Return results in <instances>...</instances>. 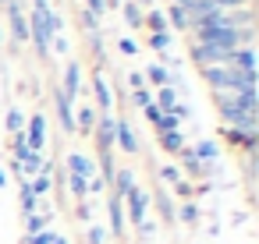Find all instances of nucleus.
I'll return each instance as SVG.
<instances>
[{
  "label": "nucleus",
  "instance_id": "nucleus-1",
  "mask_svg": "<svg viewBox=\"0 0 259 244\" xmlns=\"http://www.w3.org/2000/svg\"><path fill=\"white\" fill-rule=\"evenodd\" d=\"M71 103H75V99H71V96H68L61 85H57V89H54V110H57L61 128H64L68 135H75V106H71Z\"/></svg>",
  "mask_w": 259,
  "mask_h": 244
},
{
  "label": "nucleus",
  "instance_id": "nucleus-2",
  "mask_svg": "<svg viewBox=\"0 0 259 244\" xmlns=\"http://www.w3.org/2000/svg\"><path fill=\"white\" fill-rule=\"evenodd\" d=\"M124 198H128V219H132L135 226H142V219H146V212H149V202H153V198H149V191L132 188Z\"/></svg>",
  "mask_w": 259,
  "mask_h": 244
},
{
  "label": "nucleus",
  "instance_id": "nucleus-3",
  "mask_svg": "<svg viewBox=\"0 0 259 244\" xmlns=\"http://www.w3.org/2000/svg\"><path fill=\"white\" fill-rule=\"evenodd\" d=\"M8 18H11V36L15 43H29V18L22 11V0H8Z\"/></svg>",
  "mask_w": 259,
  "mask_h": 244
},
{
  "label": "nucleus",
  "instance_id": "nucleus-4",
  "mask_svg": "<svg viewBox=\"0 0 259 244\" xmlns=\"http://www.w3.org/2000/svg\"><path fill=\"white\" fill-rule=\"evenodd\" d=\"M25 145L32 152H43V145H47V117L43 113H32V120L25 124Z\"/></svg>",
  "mask_w": 259,
  "mask_h": 244
},
{
  "label": "nucleus",
  "instance_id": "nucleus-5",
  "mask_svg": "<svg viewBox=\"0 0 259 244\" xmlns=\"http://www.w3.org/2000/svg\"><path fill=\"white\" fill-rule=\"evenodd\" d=\"M96 145H100V152H110L114 149V131H117V117H110V113H100V120H96Z\"/></svg>",
  "mask_w": 259,
  "mask_h": 244
},
{
  "label": "nucleus",
  "instance_id": "nucleus-6",
  "mask_svg": "<svg viewBox=\"0 0 259 244\" xmlns=\"http://www.w3.org/2000/svg\"><path fill=\"white\" fill-rule=\"evenodd\" d=\"M202 82H206L213 92H227V85H231V68H227V64L202 68Z\"/></svg>",
  "mask_w": 259,
  "mask_h": 244
},
{
  "label": "nucleus",
  "instance_id": "nucleus-7",
  "mask_svg": "<svg viewBox=\"0 0 259 244\" xmlns=\"http://www.w3.org/2000/svg\"><path fill=\"white\" fill-rule=\"evenodd\" d=\"M114 142H117V145H121V152H128V156H135V152H139V138H135V131H132V124H128L124 117H117Z\"/></svg>",
  "mask_w": 259,
  "mask_h": 244
},
{
  "label": "nucleus",
  "instance_id": "nucleus-8",
  "mask_svg": "<svg viewBox=\"0 0 259 244\" xmlns=\"http://www.w3.org/2000/svg\"><path fill=\"white\" fill-rule=\"evenodd\" d=\"M68 173L93 180V177H96V159H89L85 152H71V156H68Z\"/></svg>",
  "mask_w": 259,
  "mask_h": 244
},
{
  "label": "nucleus",
  "instance_id": "nucleus-9",
  "mask_svg": "<svg viewBox=\"0 0 259 244\" xmlns=\"http://www.w3.org/2000/svg\"><path fill=\"white\" fill-rule=\"evenodd\" d=\"M227 68H234V71H241V75H255V50L252 46H238L234 53H231V64Z\"/></svg>",
  "mask_w": 259,
  "mask_h": 244
},
{
  "label": "nucleus",
  "instance_id": "nucleus-10",
  "mask_svg": "<svg viewBox=\"0 0 259 244\" xmlns=\"http://www.w3.org/2000/svg\"><path fill=\"white\" fill-rule=\"evenodd\" d=\"M96 120H100V110L96 106H78L75 110V135H93V128H96Z\"/></svg>",
  "mask_w": 259,
  "mask_h": 244
},
{
  "label": "nucleus",
  "instance_id": "nucleus-11",
  "mask_svg": "<svg viewBox=\"0 0 259 244\" xmlns=\"http://www.w3.org/2000/svg\"><path fill=\"white\" fill-rule=\"evenodd\" d=\"M107 212H110V230H114V237L121 240V237H124V198L110 195V198H107Z\"/></svg>",
  "mask_w": 259,
  "mask_h": 244
},
{
  "label": "nucleus",
  "instance_id": "nucleus-12",
  "mask_svg": "<svg viewBox=\"0 0 259 244\" xmlns=\"http://www.w3.org/2000/svg\"><path fill=\"white\" fill-rule=\"evenodd\" d=\"M43 163H47V159H43V152H29V156H25L22 163H15V170H18V173H22V177L29 180V177L43 173Z\"/></svg>",
  "mask_w": 259,
  "mask_h": 244
},
{
  "label": "nucleus",
  "instance_id": "nucleus-13",
  "mask_svg": "<svg viewBox=\"0 0 259 244\" xmlns=\"http://www.w3.org/2000/svg\"><path fill=\"white\" fill-rule=\"evenodd\" d=\"M71 99L78 96V89H82V68H78V60H71L68 64V71H64V85H61Z\"/></svg>",
  "mask_w": 259,
  "mask_h": 244
},
{
  "label": "nucleus",
  "instance_id": "nucleus-14",
  "mask_svg": "<svg viewBox=\"0 0 259 244\" xmlns=\"http://www.w3.org/2000/svg\"><path fill=\"white\" fill-rule=\"evenodd\" d=\"M93 89H96V106L107 113L110 106H114V99H110V85H107V78L103 75H93Z\"/></svg>",
  "mask_w": 259,
  "mask_h": 244
},
{
  "label": "nucleus",
  "instance_id": "nucleus-15",
  "mask_svg": "<svg viewBox=\"0 0 259 244\" xmlns=\"http://www.w3.org/2000/svg\"><path fill=\"white\" fill-rule=\"evenodd\" d=\"M110 184H114V195H117V198H124V195L135 188V173H132V170H114Z\"/></svg>",
  "mask_w": 259,
  "mask_h": 244
},
{
  "label": "nucleus",
  "instance_id": "nucleus-16",
  "mask_svg": "<svg viewBox=\"0 0 259 244\" xmlns=\"http://www.w3.org/2000/svg\"><path fill=\"white\" fill-rule=\"evenodd\" d=\"M163 18H167V25H170L174 32H185V29H188V15H185L181 4H170V8L163 11Z\"/></svg>",
  "mask_w": 259,
  "mask_h": 244
},
{
  "label": "nucleus",
  "instance_id": "nucleus-17",
  "mask_svg": "<svg viewBox=\"0 0 259 244\" xmlns=\"http://www.w3.org/2000/svg\"><path fill=\"white\" fill-rule=\"evenodd\" d=\"M18 202H22V216H32V212H39V198L32 195L29 180H22V188H18Z\"/></svg>",
  "mask_w": 259,
  "mask_h": 244
},
{
  "label": "nucleus",
  "instance_id": "nucleus-18",
  "mask_svg": "<svg viewBox=\"0 0 259 244\" xmlns=\"http://www.w3.org/2000/svg\"><path fill=\"white\" fill-rule=\"evenodd\" d=\"M142 78H149V82H153V85H160V89H167V85L174 82V75H170V71H167L163 64H149Z\"/></svg>",
  "mask_w": 259,
  "mask_h": 244
},
{
  "label": "nucleus",
  "instance_id": "nucleus-19",
  "mask_svg": "<svg viewBox=\"0 0 259 244\" xmlns=\"http://www.w3.org/2000/svg\"><path fill=\"white\" fill-rule=\"evenodd\" d=\"M160 145H163V152L178 156V152L185 149V135H181V131H163V135H160Z\"/></svg>",
  "mask_w": 259,
  "mask_h": 244
},
{
  "label": "nucleus",
  "instance_id": "nucleus-20",
  "mask_svg": "<svg viewBox=\"0 0 259 244\" xmlns=\"http://www.w3.org/2000/svg\"><path fill=\"white\" fill-rule=\"evenodd\" d=\"M146 43H149V50H156V53H170L174 36H170V32H149V36H146Z\"/></svg>",
  "mask_w": 259,
  "mask_h": 244
},
{
  "label": "nucleus",
  "instance_id": "nucleus-21",
  "mask_svg": "<svg viewBox=\"0 0 259 244\" xmlns=\"http://www.w3.org/2000/svg\"><path fill=\"white\" fill-rule=\"evenodd\" d=\"M153 103H156V110H160V113H170V110L178 106V92H174V85H167V89H160V96H156Z\"/></svg>",
  "mask_w": 259,
  "mask_h": 244
},
{
  "label": "nucleus",
  "instance_id": "nucleus-22",
  "mask_svg": "<svg viewBox=\"0 0 259 244\" xmlns=\"http://www.w3.org/2000/svg\"><path fill=\"white\" fill-rule=\"evenodd\" d=\"M142 25H149V32H167V18H163V11H156V8L146 11Z\"/></svg>",
  "mask_w": 259,
  "mask_h": 244
},
{
  "label": "nucleus",
  "instance_id": "nucleus-23",
  "mask_svg": "<svg viewBox=\"0 0 259 244\" xmlns=\"http://www.w3.org/2000/svg\"><path fill=\"white\" fill-rule=\"evenodd\" d=\"M47 223H50V212H32V216H25V233L32 237V233L47 230Z\"/></svg>",
  "mask_w": 259,
  "mask_h": 244
},
{
  "label": "nucleus",
  "instance_id": "nucleus-24",
  "mask_svg": "<svg viewBox=\"0 0 259 244\" xmlns=\"http://www.w3.org/2000/svg\"><path fill=\"white\" fill-rule=\"evenodd\" d=\"M178 159H181V163H185V170H188V173H192V177H199V173H202V166H199V159H195V152H192V149H188V145H185V149H181V152H178Z\"/></svg>",
  "mask_w": 259,
  "mask_h": 244
},
{
  "label": "nucleus",
  "instance_id": "nucleus-25",
  "mask_svg": "<svg viewBox=\"0 0 259 244\" xmlns=\"http://www.w3.org/2000/svg\"><path fill=\"white\" fill-rule=\"evenodd\" d=\"M68 184H71V195H75L78 202H85V198H89V180H85V177H75V173H68Z\"/></svg>",
  "mask_w": 259,
  "mask_h": 244
},
{
  "label": "nucleus",
  "instance_id": "nucleus-26",
  "mask_svg": "<svg viewBox=\"0 0 259 244\" xmlns=\"http://www.w3.org/2000/svg\"><path fill=\"white\" fill-rule=\"evenodd\" d=\"M29 188H32V195H36V198H43V195L54 188V180H50V173H36V177L29 180Z\"/></svg>",
  "mask_w": 259,
  "mask_h": 244
},
{
  "label": "nucleus",
  "instance_id": "nucleus-27",
  "mask_svg": "<svg viewBox=\"0 0 259 244\" xmlns=\"http://www.w3.org/2000/svg\"><path fill=\"white\" fill-rule=\"evenodd\" d=\"M156 209H160L163 223H174V205H170V195L167 191H156Z\"/></svg>",
  "mask_w": 259,
  "mask_h": 244
},
{
  "label": "nucleus",
  "instance_id": "nucleus-28",
  "mask_svg": "<svg viewBox=\"0 0 259 244\" xmlns=\"http://www.w3.org/2000/svg\"><path fill=\"white\" fill-rule=\"evenodd\" d=\"M121 11H124V22L132 29H142V8L139 4H121Z\"/></svg>",
  "mask_w": 259,
  "mask_h": 244
},
{
  "label": "nucleus",
  "instance_id": "nucleus-29",
  "mask_svg": "<svg viewBox=\"0 0 259 244\" xmlns=\"http://www.w3.org/2000/svg\"><path fill=\"white\" fill-rule=\"evenodd\" d=\"M178 219L188 223V226H195V223H199V205H195V202H185V205L178 209Z\"/></svg>",
  "mask_w": 259,
  "mask_h": 244
},
{
  "label": "nucleus",
  "instance_id": "nucleus-30",
  "mask_svg": "<svg viewBox=\"0 0 259 244\" xmlns=\"http://www.w3.org/2000/svg\"><path fill=\"white\" fill-rule=\"evenodd\" d=\"M8 131L11 135H22L25 131V113L22 110H8Z\"/></svg>",
  "mask_w": 259,
  "mask_h": 244
},
{
  "label": "nucleus",
  "instance_id": "nucleus-31",
  "mask_svg": "<svg viewBox=\"0 0 259 244\" xmlns=\"http://www.w3.org/2000/svg\"><path fill=\"white\" fill-rule=\"evenodd\" d=\"M82 32L85 36H100V18L93 11H82Z\"/></svg>",
  "mask_w": 259,
  "mask_h": 244
},
{
  "label": "nucleus",
  "instance_id": "nucleus-32",
  "mask_svg": "<svg viewBox=\"0 0 259 244\" xmlns=\"http://www.w3.org/2000/svg\"><path fill=\"white\" fill-rule=\"evenodd\" d=\"M153 128H156L160 135H163V131H181V120H178L174 113H163V117H160V120H156Z\"/></svg>",
  "mask_w": 259,
  "mask_h": 244
},
{
  "label": "nucleus",
  "instance_id": "nucleus-33",
  "mask_svg": "<svg viewBox=\"0 0 259 244\" xmlns=\"http://www.w3.org/2000/svg\"><path fill=\"white\" fill-rule=\"evenodd\" d=\"M132 103H135L139 110H146V106L153 103V92H149V89H135V92H132Z\"/></svg>",
  "mask_w": 259,
  "mask_h": 244
},
{
  "label": "nucleus",
  "instance_id": "nucleus-34",
  "mask_svg": "<svg viewBox=\"0 0 259 244\" xmlns=\"http://www.w3.org/2000/svg\"><path fill=\"white\" fill-rule=\"evenodd\" d=\"M54 237H57L54 230H39V233H32V237H25L22 244H54Z\"/></svg>",
  "mask_w": 259,
  "mask_h": 244
},
{
  "label": "nucleus",
  "instance_id": "nucleus-35",
  "mask_svg": "<svg viewBox=\"0 0 259 244\" xmlns=\"http://www.w3.org/2000/svg\"><path fill=\"white\" fill-rule=\"evenodd\" d=\"M160 180L178 184V180H181V170H178V166H160Z\"/></svg>",
  "mask_w": 259,
  "mask_h": 244
},
{
  "label": "nucleus",
  "instance_id": "nucleus-36",
  "mask_svg": "<svg viewBox=\"0 0 259 244\" xmlns=\"http://www.w3.org/2000/svg\"><path fill=\"white\" fill-rule=\"evenodd\" d=\"M128 85H132V89H146V78H142V71H132V75H128Z\"/></svg>",
  "mask_w": 259,
  "mask_h": 244
},
{
  "label": "nucleus",
  "instance_id": "nucleus-37",
  "mask_svg": "<svg viewBox=\"0 0 259 244\" xmlns=\"http://www.w3.org/2000/svg\"><path fill=\"white\" fill-rule=\"evenodd\" d=\"M103 226H89V244H103Z\"/></svg>",
  "mask_w": 259,
  "mask_h": 244
},
{
  "label": "nucleus",
  "instance_id": "nucleus-38",
  "mask_svg": "<svg viewBox=\"0 0 259 244\" xmlns=\"http://www.w3.org/2000/svg\"><path fill=\"white\" fill-rule=\"evenodd\" d=\"M117 46H121V53H128V57H135V53H139V46H135L132 39H121Z\"/></svg>",
  "mask_w": 259,
  "mask_h": 244
},
{
  "label": "nucleus",
  "instance_id": "nucleus-39",
  "mask_svg": "<svg viewBox=\"0 0 259 244\" xmlns=\"http://www.w3.org/2000/svg\"><path fill=\"white\" fill-rule=\"evenodd\" d=\"M174 191H178V195H181V198H188V195H192V191H195V188H192V184H188V180H178V184H174Z\"/></svg>",
  "mask_w": 259,
  "mask_h": 244
},
{
  "label": "nucleus",
  "instance_id": "nucleus-40",
  "mask_svg": "<svg viewBox=\"0 0 259 244\" xmlns=\"http://www.w3.org/2000/svg\"><path fill=\"white\" fill-rule=\"evenodd\" d=\"M50 46H54L57 53H68V39H64V36H57V39H50Z\"/></svg>",
  "mask_w": 259,
  "mask_h": 244
},
{
  "label": "nucleus",
  "instance_id": "nucleus-41",
  "mask_svg": "<svg viewBox=\"0 0 259 244\" xmlns=\"http://www.w3.org/2000/svg\"><path fill=\"white\" fill-rule=\"evenodd\" d=\"M103 188H107V184H103V177H93V180H89V195H100Z\"/></svg>",
  "mask_w": 259,
  "mask_h": 244
},
{
  "label": "nucleus",
  "instance_id": "nucleus-42",
  "mask_svg": "<svg viewBox=\"0 0 259 244\" xmlns=\"http://www.w3.org/2000/svg\"><path fill=\"white\" fill-rule=\"evenodd\" d=\"M146 117H149V120H153V124H156V120H160V117H163V113H160V110H156V103H149V106H146Z\"/></svg>",
  "mask_w": 259,
  "mask_h": 244
},
{
  "label": "nucleus",
  "instance_id": "nucleus-43",
  "mask_svg": "<svg viewBox=\"0 0 259 244\" xmlns=\"http://www.w3.org/2000/svg\"><path fill=\"white\" fill-rule=\"evenodd\" d=\"M75 216H78V219L85 223V219H89V205H85V202H78V209H75Z\"/></svg>",
  "mask_w": 259,
  "mask_h": 244
},
{
  "label": "nucleus",
  "instance_id": "nucleus-44",
  "mask_svg": "<svg viewBox=\"0 0 259 244\" xmlns=\"http://www.w3.org/2000/svg\"><path fill=\"white\" fill-rule=\"evenodd\" d=\"M135 4H139V8H146V11H149V8H153V0H135Z\"/></svg>",
  "mask_w": 259,
  "mask_h": 244
},
{
  "label": "nucleus",
  "instance_id": "nucleus-45",
  "mask_svg": "<svg viewBox=\"0 0 259 244\" xmlns=\"http://www.w3.org/2000/svg\"><path fill=\"white\" fill-rule=\"evenodd\" d=\"M32 8H50V4H47V0H32Z\"/></svg>",
  "mask_w": 259,
  "mask_h": 244
},
{
  "label": "nucleus",
  "instance_id": "nucleus-46",
  "mask_svg": "<svg viewBox=\"0 0 259 244\" xmlns=\"http://www.w3.org/2000/svg\"><path fill=\"white\" fill-rule=\"evenodd\" d=\"M54 244H71V240L68 237H54Z\"/></svg>",
  "mask_w": 259,
  "mask_h": 244
},
{
  "label": "nucleus",
  "instance_id": "nucleus-47",
  "mask_svg": "<svg viewBox=\"0 0 259 244\" xmlns=\"http://www.w3.org/2000/svg\"><path fill=\"white\" fill-rule=\"evenodd\" d=\"M4 184H8V173H4V170H0V188H4Z\"/></svg>",
  "mask_w": 259,
  "mask_h": 244
},
{
  "label": "nucleus",
  "instance_id": "nucleus-48",
  "mask_svg": "<svg viewBox=\"0 0 259 244\" xmlns=\"http://www.w3.org/2000/svg\"><path fill=\"white\" fill-rule=\"evenodd\" d=\"M170 4H181V8H185V4H188V0H170Z\"/></svg>",
  "mask_w": 259,
  "mask_h": 244
},
{
  "label": "nucleus",
  "instance_id": "nucleus-49",
  "mask_svg": "<svg viewBox=\"0 0 259 244\" xmlns=\"http://www.w3.org/2000/svg\"><path fill=\"white\" fill-rule=\"evenodd\" d=\"M0 4H8V0H0Z\"/></svg>",
  "mask_w": 259,
  "mask_h": 244
},
{
  "label": "nucleus",
  "instance_id": "nucleus-50",
  "mask_svg": "<svg viewBox=\"0 0 259 244\" xmlns=\"http://www.w3.org/2000/svg\"><path fill=\"white\" fill-rule=\"evenodd\" d=\"M0 39H4V32H0Z\"/></svg>",
  "mask_w": 259,
  "mask_h": 244
}]
</instances>
